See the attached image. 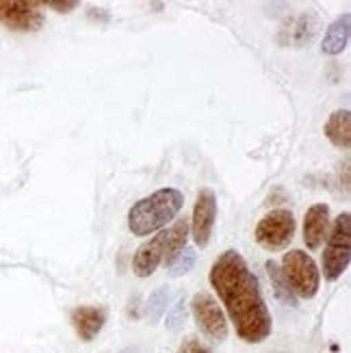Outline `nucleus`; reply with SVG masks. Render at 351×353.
Returning a JSON list of instances; mask_svg holds the SVG:
<instances>
[{
    "mask_svg": "<svg viewBox=\"0 0 351 353\" xmlns=\"http://www.w3.org/2000/svg\"><path fill=\"white\" fill-rule=\"evenodd\" d=\"M265 269H267V275H269V280H271V288H273V295H276V299L280 303L288 305V308H297V297L293 295L291 286H288L280 265L276 263V260H267Z\"/></svg>",
    "mask_w": 351,
    "mask_h": 353,
    "instance_id": "nucleus-15",
    "label": "nucleus"
},
{
    "mask_svg": "<svg viewBox=\"0 0 351 353\" xmlns=\"http://www.w3.org/2000/svg\"><path fill=\"white\" fill-rule=\"evenodd\" d=\"M167 303H170V288L161 286L154 293L150 295L148 303H146V319L150 325H157L163 319V314L167 312Z\"/></svg>",
    "mask_w": 351,
    "mask_h": 353,
    "instance_id": "nucleus-16",
    "label": "nucleus"
},
{
    "mask_svg": "<svg viewBox=\"0 0 351 353\" xmlns=\"http://www.w3.org/2000/svg\"><path fill=\"white\" fill-rule=\"evenodd\" d=\"M43 7H50V9H54V11H59V13H70V11H74V9H79L81 7V3H76V0H46V3H41Z\"/></svg>",
    "mask_w": 351,
    "mask_h": 353,
    "instance_id": "nucleus-20",
    "label": "nucleus"
},
{
    "mask_svg": "<svg viewBox=\"0 0 351 353\" xmlns=\"http://www.w3.org/2000/svg\"><path fill=\"white\" fill-rule=\"evenodd\" d=\"M89 18H91V20H96V22L106 24V22L111 20V13L106 11V9H89Z\"/></svg>",
    "mask_w": 351,
    "mask_h": 353,
    "instance_id": "nucleus-21",
    "label": "nucleus"
},
{
    "mask_svg": "<svg viewBox=\"0 0 351 353\" xmlns=\"http://www.w3.org/2000/svg\"><path fill=\"white\" fill-rule=\"evenodd\" d=\"M72 325L83 343H91L106 323V310L100 305H79L72 310Z\"/></svg>",
    "mask_w": 351,
    "mask_h": 353,
    "instance_id": "nucleus-11",
    "label": "nucleus"
},
{
    "mask_svg": "<svg viewBox=\"0 0 351 353\" xmlns=\"http://www.w3.org/2000/svg\"><path fill=\"white\" fill-rule=\"evenodd\" d=\"M189 241V219H176L170 228H163L157 236L141 243L132 256V273L137 278H150L161 265L170 267L182 254Z\"/></svg>",
    "mask_w": 351,
    "mask_h": 353,
    "instance_id": "nucleus-2",
    "label": "nucleus"
},
{
    "mask_svg": "<svg viewBox=\"0 0 351 353\" xmlns=\"http://www.w3.org/2000/svg\"><path fill=\"white\" fill-rule=\"evenodd\" d=\"M41 9L35 0H0V24L13 33H35L46 24Z\"/></svg>",
    "mask_w": 351,
    "mask_h": 353,
    "instance_id": "nucleus-8",
    "label": "nucleus"
},
{
    "mask_svg": "<svg viewBox=\"0 0 351 353\" xmlns=\"http://www.w3.org/2000/svg\"><path fill=\"white\" fill-rule=\"evenodd\" d=\"M280 269L291 286L293 295L299 299H314L321 286V271H319L314 258L303 250H291L282 256Z\"/></svg>",
    "mask_w": 351,
    "mask_h": 353,
    "instance_id": "nucleus-5",
    "label": "nucleus"
},
{
    "mask_svg": "<svg viewBox=\"0 0 351 353\" xmlns=\"http://www.w3.org/2000/svg\"><path fill=\"white\" fill-rule=\"evenodd\" d=\"M195 260H197L195 250L187 245V248L182 250V254L170 265V275H172V278H180V275H187L195 267Z\"/></svg>",
    "mask_w": 351,
    "mask_h": 353,
    "instance_id": "nucleus-18",
    "label": "nucleus"
},
{
    "mask_svg": "<svg viewBox=\"0 0 351 353\" xmlns=\"http://www.w3.org/2000/svg\"><path fill=\"white\" fill-rule=\"evenodd\" d=\"M119 353H143V351H141V347H128V349L119 351Z\"/></svg>",
    "mask_w": 351,
    "mask_h": 353,
    "instance_id": "nucleus-22",
    "label": "nucleus"
},
{
    "mask_svg": "<svg viewBox=\"0 0 351 353\" xmlns=\"http://www.w3.org/2000/svg\"><path fill=\"white\" fill-rule=\"evenodd\" d=\"M323 132L334 148L347 150L351 145V113L347 109L334 111L325 121Z\"/></svg>",
    "mask_w": 351,
    "mask_h": 353,
    "instance_id": "nucleus-14",
    "label": "nucleus"
},
{
    "mask_svg": "<svg viewBox=\"0 0 351 353\" xmlns=\"http://www.w3.org/2000/svg\"><path fill=\"white\" fill-rule=\"evenodd\" d=\"M332 219H330V206L328 204H314L306 210L303 217V245L317 252L323 248V243L330 234Z\"/></svg>",
    "mask_w": 351,
    "mask_h": 353,
    "instance_id": "nucleus-10",
    "label": "nucleus"
},
{
    "mask_svg": "<svg viewBox=\"0 0 351 353\" xmlns=\"http://www.w3.org/2000/svg\"><path fill=\"white\" fill-rule=\"evenodd\" d=\"M351 260V214L341 212L334 225L330 228V234L325 239L323 248V278L328 282L341 280V275L347 271Z\"/></svg>",
    "mask_w": 351,
    "mask_h": 353,
    "instance_id": "nucleus-4",
    "label": "nucleus"
},
{
    "mask_svg": "<svg viewBox=\"0 0 351 353\" xmlns=\"http://www.w3.org/2000/svg\"><path fill=\"white\" fill-rule=\"evenodd\" d=\"M349 35H351V13H343L341 18H337L328 26L323 35V43H321V52L328 57L341 54L347 48Z\"/></svg>",
    "mask_w": 351,
    "mask_h": 353,
    "instance_id": "nucleus-13",
    "label": "nucleus"
},
{
    "mask_svg": "<svg viewBox=\"0 0 351 353\" xmlns=\"http://www.w3.org/2000/svg\"><path fill=\"white\" fill-rule=\"evenodd\" d=\"M215 219H217V195L212 189L204 187V189H200V193H197L193 214L189 221L191 236L197 248H202V250L208 248L210 236H212V228H215Z\"/></svg>",
    "mask_w": 351,
    "mask_h": 353,
    "instance_id": "nucleus-9",
    "label": "nucleus"
},
{
    "mask_svg": "<svg viewBox=\"0 0 351 353\" xmlns=\"http://www.w3.org/2000/svg\"><path fill=\"white\" fill-rule=\"evenodd\" d=\"M187 321V295H180L178 301L172 305L170 310H167V319H165V327L170 332H180L182 325H185Z\"/></svg>",
    "mask_w": 351,
    "mask_h": 353,
    "instance_id": "nucleus-17",
    "label": "nucleus"
},
{
    "mask_svg": "<svg viewBox=\"0 0 351 353\" xmlns=\"http://www.w3.org/2000/svg\"><path fill=\"white\" fill-rule=\"evenodd\" d=\"M208 282L234 325L237 336L248 345L265 343L273 332V319L265 303L261 282L248 260L237 250H225L212 263Z\"/></svg>",
    "mask_w": 351,
    "mask_h": 353,
    "instance_id": "nucleus-1",
    "label": "nucleus"
},
{
    "mask_svg": "<svg viewBox=\"0 0 351 353\" xmlns=\"http://www.w3.org/2000/svg\"><path fill=\"white\" fill-rule=\"evenodd\" d=\"M191 314L197 330L212 343H223L228 339V319L219 301L206 290L195 293L191 299Z\"/></svg>",
    "mask_w": 351,
    "mask_h": 353,
    "instance_id": "nucleus-7",
    "label": "nucleus"
},
{
    "mask_svg": "<svg viewBox=\"0 0 351 353\" xmlns=\"http://www.w3.org/2000/svg\"><path fill=\"white\" fill-rule=\"evenodd\" d=\"M295 236V217L291 210L278 208L267 212L254 230V239L267 252L286 250Z\"/></svg>",
    "mask_w": 351,
    "mask_h": 353,
    "instance_id": "nucleus-6",
    "label": "nucleus"
},
{
    "mask_svg": "<svg viewBox=\"0 0 351 353\" xmlns=\"http://www.w3.org/2000/svg\"><path fill=\"white\" fill-rule=\"evenodd\" d=\"M317 15L314 13H303V15H297V18L288 20V24L282 26L280 30V43L284 46H303L308 43L314 33H317Z\"/></svg>",
    "mask_w": 351,
    "mask_h": 353,
    "instance_id": "nucleus-12",
    "label": "nucleus"
},
{
    "mask_svg": "<svg viewBox=\"0 0 351 353\" xmlns=\"http://www.w3.org/2000/svg\"><path fill=\"white\" fill-rule=\"evenodd\" d=\"M178 353H212V349L208 345H204L200 339H195V336H189L187 341L180 343Z\"/></svg>",
    "mask_w": 351,
    "mask_h": 353,
    "instance_id": "nucleus-19",
    "label": "nucleus"
},
{
    "mask_svg": "<svg viewBox=\"0 0 351 353\" xmlns=\"http://www.w3.org/2000/svg\"><path fill=\"white\" fill-rule=\"evenodd\" d=\"M185 206V195L174 187L159 189L134 202L128 210V230L134 236H150L172 223Z\"/></svg>",
    "mask_w": 351,
    "mask_h": 353,
    "instance_id": "nucleus-3",
    "label": "nucleus"
}]
</instances>
